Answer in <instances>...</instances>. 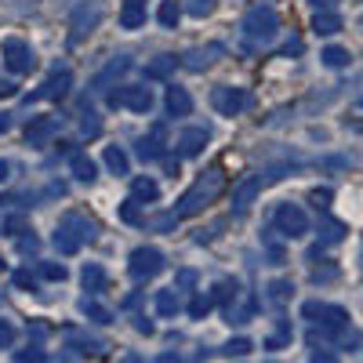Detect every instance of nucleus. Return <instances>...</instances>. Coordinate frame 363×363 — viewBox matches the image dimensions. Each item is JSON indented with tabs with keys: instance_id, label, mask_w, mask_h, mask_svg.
Wrapping results in <instances>:
<instances>
[{
	"instance_id": "f257e3e1",
	"label": "nucleus",
	"mask_w": 363,
	"mask_h": 363,
	"mask_svg": "<svg viewBox=\"0 0 363 363\" xmlns=\"http://www.w3.org/2000/svg\"><path fill=\"white\" fill-rule=\"evenodd\" d=\"M222 189H225V174H222V167H207L193 186L182 193V200H178V218H193V215H200L203 207H211L218 196H222Z\"/></svg>"
},
{
	"instance_id": "f03ea898",
	"label": "nucleus",
	"mask_w": 363,
	"mask_h": 363,
	"mask_svg": "<svg viewBox=\"0 0 363 363\" xmlns=\"http://www.w3.org/2000/svg\"><path fill=\"white\" fill-rule=\"evenodd\" d=\"M240 33H244L247 48H265L280 37V15L277 8H269V4H255L244 22H240Z\"/></svg>"
},
{
	"instance_id": "7ed1b4c3",
	"label": "nucleus",
	"mask_w": 363,
	"mask_h": 363,
	"mask_svg": "<svg viewBox=\"0 0 363 363\" xmlns=\"http://www.w3.org/2000/svg\"><path fill=\"white\" fill-rule=\"evenodd\" d=\"M251 91L247 87H233V84H218L215 91H211V109H215L218 116H240L251 109Z\"/></svg>"
},
{
	"instance_id": "20e7f679",
	"label": "nucleus",
	"mask_w": 363,
	"mask_h": 363,
	"mask_svg": "<svg viewBox=\"0 0 363 363\" xmlns=\"http://www.w3.org/2000/svg\"><path fill=\"white\" fill-rule=\"evenodd\" d=\"M301 320H309L313 327H323V330H342L349 327V313L342 306H330V301H306L301 306Z\"/></svg>"
},
{
	"instance_id": "39448f33",
	"label": "nucleus",
	"mask_w": 363,
	"mask_h": 363,
	"mask_svg": "<svg viewBox=\"0 0 363 363\" xmlns=\"http://www.w3.org/2000/svg\"><path fill=\"white\" fill-rule=\"evenodd\" d=\"M0 58H4V66L15 77L37 69V55H33V48H29L22 37H4V40H0Z\"/></svg>"
},
{
	"instance_id": "423d86ee",
	"label": "nucleus",
	"mask_w": 363,
	"mask_h": 363,
	"mask_svg": "<svg viewBox=\"0 0 363 363\" xmlns=\"http://www.w3.org/2000/svg\"><path fill=\"white\" fill-rule=\"evenodd\" d=\"M272 225L280 229L284 240L309 236V215H306V207H301V203H280L277 215H272Z\"/></svg>"
},
{
	"instance_id": "0eeeda50",
	"label": "nucleus",
	"mask_w": 363,
	"mask_h": 363,
	"mask_svg": "<svg viewBox=\"0 0 363 363\" xmlns=\"http://www.w3.org/2000/svg\"><path fill=\"white\" fill-rule=\"evenodd\" d=\"M99 22H102V4H95V0H80V4L73 8V15H69V44L77 48Z\"/></svg>"
},
{
	"instance_id": "6e6552de",
	"label": "nucleus",
	"mask_w": 363,
	"mask_h": 363,
	"mask_svg": "<svg viewBox=\"0 0 363 363\" xmlns=\"http://www.w3.org/2000/svg\"><path fill=\"white\" fill-rule=\"evenodd\" d=\"M160 269H164V255H160L157 247H135V251H131V258H128V272H131V277H135L138 284L153 280Z\"/></svg>"
},
{
	"instance_id": "1a4fd4ad",
	"label": "nucleus",
	"mask_w": 363,
	"mask_h": 363,
	"mask_svg": "<svg viewBox=\"0 0 363 363\" xmlns=\"http://www.w3.org/2000/svg\"><path fill=\"white\" fill-rule=\"evenodd\" d=\"M69 87H73V73H69L66 66H62V69L55 66L51 77L33 91V95H26V106H29V102H40V99H66V95H69Z\"/></svg>"
},
{
	"instance_id": "9d476101",
	"label": "nucleus",
	"mask_w": 363,
	"mask_h": 363,
	"mask_svg": "<svg viewBox=\"0 0 363 363\" xmlns=\"http://www.w3.org/2000/svg\"><path fill=\"white\" fill-rule=\"evenodd\" d=\"M265 186V174H247V178H240L236 186H233V196H229V207H233V215H244V211L258 200Z\"/></svg>"
},
{
	"instance_id": "9b49d317",
	"label": "nucleus",
	"mask_w": 363,
	"mask_h": 363,
	"mask_svg": "<svg viewBox=\"0 0 363 363\" xmlns=\"http://www.w3.org/2000/svg\"><path fill=\"white\" fill-rule=\"evenodd\" d=\"M109 106L113 109L128 106L131 113H149V109H153V91H149V87H120V91H109Z\"/></svg>"
},
{
	"instance_id": "f8f14e48",
	"label": "nucleus",
	"mask_w": 363,
	"mask_h": 363,
	"mask_svg": "<svg viewBox=\"0 0 363 363\" xmlns=\"http://www.w3.org/2000/svg\"><path fill=\"white\" fill-rule=\"evenodd\" d=\"M222 55H225V48H222V44H203V48H189L186 55H178V62L186 66L189 73H203V69L215 66Z\"/></svg>"
},
{
	"instance_id": "ddd939ff",
	"label": "nucleus",
	"mask_w": 363,
	"mask_h": 363,
	"mask_svg": "<svg viewBox=\"0 0 363 363\" xmlns=\"http://www.w3.org/2000/svg\"><path fill=\"white\" fill-rule=\"evenodd\" d=\"M58 225L69 229V233L80 240V244H91V240L99 236V222L91 218V215H84V211H66V215L58 218Z\"/></svg>"
},
{
	"instance_id": "4468645a",
	"label": "nucleus",
	"mask_w": 363,
	"mask_h": 363,
	"mask_svg": "<svg viewBox=\"0 0 363 363\" xmlns=\"http://www.w3.org/2000/svg\"><path fill=\"white\" fill-rule=\"evenodd\" d=\"M58 124H62L58 116H37V120H29V128H26V145L44 149V145L58 135Z\"/></svg>"
},
{
	"instance_id": "2eb2a0df",
	"label": "nucleus",
	"mask_w": 363,
	"mask_h": 363,
	"mask_svg": "<svg viewBox=\"0 0 363 363\" xmlns=\"http://www.w3.org/2000/svg\"><path fill=\"white\" fill-rule=\"evenodd\" d=\"M211 142V128H186L178 135V157H200L203 153V145Z\"/></svg>"
},
{
	"instance_id": "dca6fc26",
	"label": "nucleus",
	"mask_w": 363,
	"mask_h": 363,
	"mask_svg": "<svg viewBox=\"0 0 363 363\" xmlns=\"http://www.w3.org/2000/svg\"><path fill=\"white\" fill-rule=\"evenodd\" d=\"M135 157H138L142 164H153V160H160V157H164V124H157V128H153V135L138 138Z\"/></svg>"
},
{
	"instance_id": "f3484780",
	"label": "nucleus",
	"mask_w": 363,
	"mask_h": 363,
	"mask_svg": "<svg viewBox=\"0 0 363 363\" xmlns=\"http://www.w3.org/2000/svg\"><path fill=\"white\" fill-rule=\"evenodd\" d=\"M182 62L174 55H157V58H149L145 62V80H157V84H164V80H171L174 77V69H178Z\"/></svg>"
},
{
	"instance_id": "a211bd4d",
	"label": "nucleus",
	"mask_w": 363,
	"mask_h": 363,
	"mask_svg": "<svg viewBox=\"0 0 363 363\" xmlns=\"http://www.w3.org/2000/svg\"><path fill=\"white\" fill-rule=\"evenodd\" d=\"M131 69V58L128 55H116V58H109V66L95 77V87H91V91H109V84L113 80H120V77H124Z\"/></svg>"
},
{
	"instance_id": "6ab92c4d",
	"label": "nucleus",
	"mask_w": 363,
	"mask_h": 363,
	"mask_svg": "<svg viewBox=\"0 0 363 363\" xmlns=\"http://www.w3.org/2000/svg\"><path fill=\"white\" fill-rule=\"evenodd\" d=\"M164 106H167L171 116H189V113H193V95H189L186 87H178V84H174V87H167Z\"/></svg>"
},
{
	"instance_id": "aec40b11",
	"label": "nucleus",
	"mask_w": 363,
	"mask_h": 363,
	"mask_svg": "<svg viewBox=\"0 0 363 363\" xmlns=\"http://www.w3.org/2000/svg\"><path fill=\"white\" fill-rule=\"evenodd\" d=\"M313 33H316V37H335V33H342V15H338L335 8L316 11V15H313Z\"/></svg>"
},
{
	"instance_id": "412c9836",
	"label": "nucleus",
	"mask_w": 363,
	"mask_h": 363,
	"mask_svg": "<svg viewBox=\"0 0 363 363\" xmlns=\"http://www.w3.org/2000/svg\"><path fill=\"white\" fill-rule=\"evenodd\" d=\"M80 284H84V291H87V294H102V291L109 287V277H106V269H102V265L91 262V265H84V269H80Z\"/></svg>"
},
{
	"instance_id": "4be33fe9",
	"label": "nucleus",
	"mask_w": 363,
	"mask_h": 363,
	"mask_svg": "<svg viewBox=\"0 0 363 363\" xmlns=\"http://www.w3.org/2000/svg\"><path fill=\"white\" fill-rule=\"evenodd\" d=\"M345 222H338V218H330L327 211H320V244L327 247V244H338V240H345Z\"/></svg>"
},
{
	"instance_id": "5701e85b",
	"label": "nucleus",
	"mask_w": 363,
	"mask_h": 363,
	"mask_svg": "<svg viewBox=\"0 0 363 363\" xmlns=\"http://www.w3.org/2000/svg\"><path fill=\"white\" fill-rule=\"evenodd\" d=\"M80 313H84L91 323H102V327H106V323H113V313L102 306V301H99L95 294H84V298H80Z\"/></svg>"
},
{
	"instance_id": "b1692460",
	"label": "nucleus",
	"mask_w": 363,
	"mask_h": 363,
	"mask_svg": "<svg viewBox=\"0 0 363 363\" xmlns=\"http://www.w3.org/2000/svg\"><path fill=\"white\" fill-rule=\"evenodd\" d=\"M291 298H294V284H291V280H272V284L265 287V301H269L272 309H284Z\"/></svg>"
},
{
	"instance_id": "393cba45",
	"label": "nucleus",
	"mask_w": 363,
	"mask_h": 363,
	"mask_svg": "<svg viewBox=\"0 0 363 363\" xmlns=\"http://www.w3.org/2000/svg\"><path fill=\"white\" fill-rule=\"evenodd\" d=\"M66 338H69L66 349H73V356H102V352H106V345L95 342V338H77L73 327H66Z\"/></svg>"
},
{
	"instance_id": "a878e982",
	"label": "nucleus",
	"mask_w": 363,
	"mask_h": 363,
	"mask_svg": "<svg viewBox=\"0 0 363 363\" xmlns=\"http://www.w3.org/2000/svg\"><path fill=\"white\" fill-rule=\"evenodd\" d=\"M131 196L138 200V203H153L157 196H160V186L149 174H138L135 182H131Z\"/></svg>"
},
{
	"instance_id": "bb28decb",
	"label": "nucleus",
	"mask_w": 363,
	"mask_h": 363,
	"mask_svg": "<svg viewBox=\"0 0 363 363\" xmlns=\"http://www.w3.org/2000/svg\"><path fill=\"white\" fill-rule=\"evenodd\" d=\"M145 4H135V0H124V11H120V29H142L145 26Z\"/></svg>"
},
{
	"instance_id": "cd10ccee",
	"label": "nucleus",
	"mask_w": 363,
	"mask_h": 363,
	"mask_svg": "<svg viewBox=\"0 0 363 363\" xmlns=\"http://www.w3.org/2000/svg\"><path fill=\"white\" fill-rule=\"evenodd\" d=\"M106 167H109L116 178H124V174L131 171V157H128L120 145H106Z\"/></svg>"
},
{
	"instance_id": "c85d7f7f",
	"label": "nucleus",
	"mask_w": 363,
	"mask_h": 363,
	"mask_svg": "<svg viewBox=\"0 0 363 363\" xmlns=\"http://www.w3.org/2000/svg\"><path fill=\"white\" fill-rule=\"evenodd\" d=\"M69 167H73V178L77 182H95L99 178V167H95V160H91L87 153H73Z\"/></svg>"
},
{
	"instance_id": "c756f323",
	"label": "nucleus",
	"mask_w": 363,
	"mask_h": 363,
	"mask_svg": "<svg viewBox=\"0 0 363 363\" xmlns=\"http://www.w3.org/2000/svg\"><path fill=\"white\" fill-rule=\"evenodd\" d=\"M211 298H215V306H218V301H222V306L229 309L233 301L240 298V284H236V280H218L215 287H211Z\"/></svg>"
},
{
	"instance_id": "7c9ffc66",
	"label": "nucleus",
	"mask_w": 363,
	"mask_h": 363,
	"mask_svg": "<svg viewBox=\"0 0 363 363\" xmlns=\"http://www.w3.org/2000/svg\"><path fill=\"white\" fill-rule=\"evenodd\" d=\"M178 309H182V301H178V291L174 287H164V291H157V313L160 316H178Z\"/></svg>"
},
{
	"instance_id": "2f4dec72",
	"label": "nucleus",
	"mask_w": 363,
	"mask_h": 363,
	"mask_svg": "<svg viewBox=\"0 0 363 363\" xmlns=\"http://www.w3.org/2000/svg\"><path fill=\"white\" fill-rule=\"evenodd\" d=\"M51 244H55V251H58V255H77V251L84 247L80 240H77V236H73L69 229H62V225L55 229V236H51Z\"/></svg>"
},
{
	"instance_id": "473e14b6",
	"label": "nucleus",
	"mask_w": 363,
	"mask_h": 363,
	"mask_svg": "<svg viewBox=\"0 0 363 363\" xmlns=\"http://www.w3.org/2000/svg\"><path fill=\"white\" fill-rule=\"evenodd\" d=\"M320 58H323V66H327V69H345V66L352 62V55H349L345 48H338V44L323 48V51H320Z\"/></svg>"
},
{
	"instance_id": "72a5a7b5",
	"label": "nucleus",
	"mask_w": 363,
	"mask_h": 363,
	"mask_svg": "<svg viewBox=\"0 0 363 363\" xmlns=\"http://www.w3.org/2000/svg\"><path fill=\"white\" fill-rule=\"evenodd\" d=\"M255 309H258V301H255V298H244L240 306H229L225 316H229V323H247V320L255 316Z\"/></svg>"
},
{
	"instance_id": "f704fd0d",
	"label": "nucleus",
	"mask_w": 363,
	"mask_h": 363,
	"mask_svg": "<svg viewBox=\"0 0 363 363\" xmlns=\"http://www.w3.org/2000/svg\"><path fill=\"white\" fill-rule=\"evenodd\" d=\"M157 18H160V26H164V29H174V26H178V18H182V4H178V0H164L160 11H157Z\"/></svg>"
},
{
	"instance_id": "c9c22d12",
	"label": "nucleus",
	"mask_w": 363,
	"mask_h": 363,
	"mask_svg": "<svg viewBox=\"0 0 363 363\" xmlns=\"http://www.w3.org/2000/svg\"><path fill=\"white\" fill-rule=\"evenodd\" d=\"M211 309H215V298H211V291H207V294H203V291L193 294V301H189V316H193V320H203Z\"/></svg>"
},
{
	"instance_id": "e433bc0d",
	"label": "nucleus",
	"mask_w": 363,
	"mask_h": 363,
	"mask_svg": "<svg viewBox=\"0 0 363 363\" xmlns=\"http://www.w3.org/2000/svg\"><path fill=\"white\" fill-rule=\"evenodd\" d=\"M178 4H182V11L193 15V18H203V15L215 11V0H178Z\"/></svg>"
},
{
	"instance_id": "4c0bfd02",
	"label": "nucleus",
	"mask_w": 363,
	"mask_h": 363,
	"mask_svg": "<svg viewBox=\"0 0 363 363\" xmlns=\"http://www.w3.org/2000/svg\"><path fill=\"white\" fill-rule=\"evenodd\" d=\"M120 218H124L128 225H145V215H142V203L131 196L124 207H120Z\"/></svg>"
},
{
	"instance_id": "58836bf2",
	"label": "nucleus",
	"mask_w": 363,
	"mask_h": 363,
	"mask_svg": "<svg viewBox=\"0 0 363 363\" xmlns=\"http://www.w3.org/2000/svg\"><path fill=\"white\" fill-rule=\"evenodd\" d=\"M40 277L44 280H51V284H62L69 272H66V265L62 262H40Z\"/></svg>"
},
{
	"instance_id": "ea45409f",
	"label": "nucleus",
	"mask_w": 363,
	"mask_h": 363,
	"mask_svg": "<svg viewBox=\"0 0 363 363\" xmlns=\"http://www.w3.org/2000/svg\"><path fill=\"white\" fill-rule=\"evenodd\" d=\"M80 131H84L87 138H95V135H102V120H99V113H95V109H84V120H80Z\"/></svg>"
},
{
	"instance_id": "a19ab883",
	"label": "nucleus",
	"mask_w": 363,
	"mask_h": 363,
	"mask_svg": "<svg viewBox=\"0 0 363 363\" xmlns=\"http://www.w3.org/2000/svg\"><path fill=\"white\" fill-rule=\"evenodd\" d=\"M149 229H157V233H171L178 225V211H171V215H157V218H149L145 222Z\"/></svg>"
},
{
	"instance_id": "79ce46f5",
	"label": "nucleus",
	"mask_w": 363,
	"mask_h": 363,
	"mask_svg": "<svg viewBox=\"0 0 363 363\" xmlns=\"http://www.w3.org/2000/svg\"><path fill=\"white\" fill-rule=\"evenodd\" d=\"M196 287V269H178L174 272V291H193Z\"/></svg>"
},
{
	"instance_id": "37998d69",
	"label": "nucleus",
	"mask_w": 363,
	"mask_h": 363,
	"mask_svg": "<svg viewBox=\"0 0 363 363\" xmlns=\"http://www.w3.org/2000/svg\"><path fill=\"white\" fill-rule=\"evenodd\" d=\"M15 338H18L15 323H11V320H0V349H11V345H15Z\"/></svg>"
},
{
	"instance_id": "c03bdc74",
	"label": "nucleus",
	"mask_w": 363,
	"mask_h": 363,
	"mask_svg": "<svg viewBox=\"0 0 363 363\" xmlns=\"http://www.w3.org/2000/svg\"><path fill=\"white\" fill-rule=\"evenodd\" d=\"M251 349H255V345H251L247 338H233V342H225V349H222V352H225V356H247Z\"/></svg>"
},
{
	"instance_id": "a18cd8bd",
	"label": "nucleus",
	"mask_w": 363,
	"mask_h": 363,
	"mask_svg": "<svg viewBox=\"0 0 363 363\" xmlns=\"http://www.w3.org/2000/svg\"><path fill=\"white\" fill-rule=\"evenodd\" d=\"M37 251H40V240L26 229V236H18V255H37Z\"/></svg>"
},
{
	"instance_id": "49530a36",
	"label": "nucleus",
	"mask_w": 363,
	"mask_h": 363,
	"mask_svg": "<svg viewBox=\"0 0 363 363\" xmlns=\"http://www.w3.org/2000/svg\"><path fill=\"white\" fill-rule=\"evenodd\" d=\"M309 203H313L316 211H327V207H330V189H313V193H309Z\"/></svg>"
},
{
	"instance_id": "de8ad7c7",
	"label": "nucleus",
	"mask_w": 363,
	"mask_h": 363,
	"mask_svg": "<svg viewBox=\"0 0 363 363\" xmlns=\"http://www.w3.org/2000/svg\"><path fill=\"white\" fill-rule=\"evenodd\" d=\"M338 277V269L335 265H323V269H313V284H330Z\"/></svg>"
},
{
	"instance_id": "09e8293b",
	"label": "nucleus",
	"mask_w": 363,
	"mask_h": 363,
	"mask_svg": "<svg viewBox=\"0 0 363 363\" xmlns=\"http://www.w3.org/2000/svg\"><path fill=\"white\" fill-rule=\"evenodd\" d=\"M0 229H4V233H26V218L22 215H11V218H4V225H0Z\"/></svg>"
},
{
	"instance_id": "8fccbe9b",
	"label": "nucleus",
	"mask_w": 363,
	"mask_h": 363,
	"mask_svg": "<svg viewBox=\"0 0 363 363\" xmlns=\"http://www.w3.org/2000/svg\"><path fill=\"white\" fill-rule=\"evenodd\" d=\"M15 359H48V352H44L40 345H29V349H18Z\"/></svg>"
},
{
	"instance_id": "3c124183",
	"label": "nucleus",
	"mask_w": 363,
	"mask_h": 363,
	"mask_svg": "<svg viewBox=\"0 0 363 363\" xmlns=\"http://www.w3.org/2000/svg\"><path fill=\"white\" fill-rule=\"evenodd\" d=\"M15 287H22V291H33V287H37V280L29 277L26 269H18V272H15Z\"/></svg>"
},
{
	"instance_id": "603ef678",
	"label": "nucleus",
	"mask_w": 363,
	"mask_h": 363,
	"mask_svg": "<svg viewBox=\"0 0 363 363\" xmlns=\"http://www.w3.org/2000/svg\"><path fill=\"white\" fill-rule=\"evenodd\" d=\"M4 4H8L11 11H29V8H37L40 0H4Z\"/></svg>"
},
{
	"instance_id": "864d4df0",
	"label": "nucleus",
	"mask_w": 363,
	"mask_h": 363,
	"mask_svg": "<svg viewBox=\"0 0 363 363\" xmlns=\"http://www.w3.org/2000/svg\"><path fill=\"white\" fill-rule=\"evenodd\" d=\"M29 335H33V338H48V335H51V327L40 323V320H33V323H29Z\"/></svg>"
},
{
	"instance_id": "5fc2aeb1",
	"label": "nucleus",
	"mask_w": 363,
	"mask_h": 363,
	"mask_svg": "<svg viewBox=\"0 0 363 363\" xmlns=\"http://www.w3.org/2000/svg\"><path fill=\"white\" fill-rule=\"evenodd\" d=\"M135 330H138V335H153V320H145V316H135Z\"/></svg>"
},
{
	"instance_id": "6e6d98bb",
	"label": "nucleus",
	"mask_w": 363,
	"mask_h": 363,
	"mask_svg": "<svg viewBox=\"0 0 363 363\" xmlns=\"http://www.w3.org/2000/svg\"><path fill=\"white\" fill-rule=\"evenodd\" d=\"M18 91V84H11V80H0V99H11Z\"/></svg>"
},
{
	"instance_id": "4d7b16f0",
	"label": "nucleus",
	"mask_w": 363,
	"mask_h": 363,
	"mask_svg": "<svg viewBox=\"0 0 363 363\" xmlns=\"http://www.w3.org/2000/svg\"><path fill=\"white\" fill-rule=\"evenodd\" d=\"M316 11H327V8H338V0H309Z\"/></svg>"
},
{
	"instance_id": "13d9d810",
	"label": "nucleus",
	"mask_w": 363,
	"mask_h": 363,
	"mask_svg": "<svg viewBox=\"0 0 363 363\" xmlns=\"http://www.w3.org/2000/svg\"><path fill=\"white\" fill-rule=\"evenodd\" d=\"M160 160H164L167 174H178V157H160Z\"/></svg>"
},
{
	"instance_id": "bf43d9fd",
	"label": "nucleus",
	"mask_w": 363,
	"mask_h": 363,
	"mask_svg": "<svg viewBox=\"0 0 363 363\" xmlns=\"http://www.w3.org/2000/svg\"><path fill=\"white\" fill-rule=\"evenodd\" d=\"M11 116H15V113H0V135H4V131L11 128Z\"/></svg>"
},
{
	"instance_id": "052dcab7",
	"label": "nucleus",
	"mask_w": 363,
	"mask_h": 363,
	"mask_svg": "<svg viewBox=\"0 0 363 363\" xmlns=\"http://www.w3.org/2000/svg\"><path fill=\"white\" fill-rule=\"evenodd\" d=\"M284 55H301V40H291V44L284 48Z\"/></svg>"
},
{
	"instance_id": "680f3d73",
	"label": "nucleus",
	"mask_w": 363,
	"mask_h": 363,
	"mask_svg": "<svg viewBox=\"0 0 363 363\" xmlns=\"http://www.w3.org/2000/svg\"><path fill=\"white\" fill-rule=\"evenodd\" d=\"M138 301H142V294H128V298H124V309H135Z\"/></svg>"
},
{
	"instance_id": "e2e57ef3",
	"label": "nucleus",
	"mask_w": 363,
	"mask_h": 363,
	"mask_svg": "<svg viewBox=\"0 0 363 363\" xmlns=\"http://www.w3.org/2000/svg\"><path fill=\"white\" fill-rule=\"evenodd\" d=\"M8 174H11V167H8V160H0V182H4Z\"/></svg>"
},
{
	"instance_id": "0e129e2a",
	"label": "nucleus",
	"mask_w": 363,
	"mask_h": 363,
	"mask_svg": "<svg viewBox=\"0 0 363 363\" xmlns=\"http://www.w3.org/2000/svg\"><path fill=\"white\" fill-rule=\"evenodd\" d=\"M135 4H145V0H135Z\"/></svg>"
}]
</instances>
